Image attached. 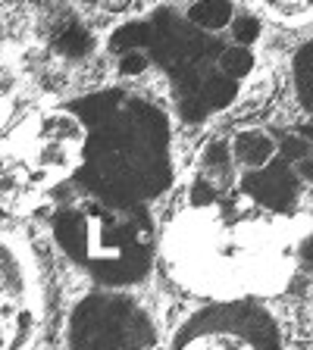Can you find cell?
I'll return each instance as SVG.
<instances>
[{
  "label": "cell",
  "mask_w": 313,
  "mask_h": 350,
  "mask_svg": "<svg viewBox=\"0 0 313 350\" xmlns=\"http://www.w3.org/2000/svg\"><path fill=\"white\" fill-rule=\"evenodd\" d=\"M85 129L79 182L91 197L145 204L173 182V131L166 113L119 88L97 91L66 109Z\"/></svg>",
  "instance_id": "obj_2"
},
{
  "label": "cell",
  "mask_w": 313,
  "mask_h": 350,
  "mask_svg": "<svg viewBox=\"0 0 313 350\" xmlns=\"http://www.w3.org/2000/svg\"><path fill=\"white\" fill-rule=\"evenodd\" d=\"M201 163H204L207 172H229V166H232V147L226 141H213L204 150Z\"/></svg>",
  "instance_id": "obj_16"
},
{
  "label": "cell",
  "mask_w": 313,
  "mask_h": 350,
  "mask_svg": "<svg viewBox=\"0 0 313 350\" xmlns=\"http://www.w3.org/2000/svg\"><path fill=\"white\" fill-rule=\"evenodd\" d=\"M175 278L201 294L251 300L273 291L292 272V244L276 216L248 197L219 194L207 206H188L166 238Z\"/></svg>",
  "instance_id": "obj_1"
},
{
  "label": "cell",
  "mask_w": 313,
  "mask_h": 350,
  "mask_svg": "<svg viewBox=\"0 0 313 350\" xmlns=\"http://www.w3.org/2000/svg\"><path fill=\"white\" fill-rule=\"evenodd\" d=\"M53 238L63 254L107 288H129L153 269V222L145 204L91 197L53 216Z\"/></svg>",
  "instance_id": "obj_3"
},
{
  "label": "cell",
  "mask_w": 313,
  "mask_h": 350,
  "mask_svg": "<svg viewBox=\"0 0 313 350\" xmlns=\"http://www.w3.org/2000/svg\"><path fill=\"white\" fill-rule=\"evenodd\" d=\"M254 66H257L254 53H251L248 47H232V44L223 47V53H219V59H216V69L232 81L248 79V75L254 72Z\"/></svg>",
  "instance_id": "obj_13"
},
{
  "label": "cell",
  "mask_w": 313,
  "mask_h": 350,
  "mask_svg": "<svg viewBox=\"0 0 313 350\" xmlns=\"http://www.w3.org/2000/svg\"><path fill=\"white\" fill-rule=\"evenodd\" d=\"M173 350H279V328L257 300H219L185 322Z\"/></svg>",
  "instance_id": "obj_5"
},
{
  "label": "cell",
  "mask_w": 313,
  "mask_h": 350,
  "mask_svg": "<svg viewBox=\"0 0 313 350\" xmlns=\"http://www.w3.org/2000/svg\"><path fill=\"white\" fill-rule=\"evenodd\" d=\"M69 350H157V332L135 300L91 294L69 316Z\"/></svg>",
  "instance_id": "obj_6"
},
{
  "label": "cell",
  "mask_w": 313,
  "mask_h": 350,
  "mask_svg": "<svg viewBox=\"0 0 313 350\" xmlns=\"http://www.w3.org/2000/svg\"><path fill=\"white\" fill-rule=\"evenodd\" d=\"M229 29H232L235 47H251V44H257V38H260L263 22L257 19V16H235Z\"/></svg>",
  "instance_id": "obj_15"
},
{
  "label": "cell",
  "mask_w": 313,
  "mask_h": 350,
  "mask_svg": "<svg viewBox=\"0 0 313 350\" xmlns=\"http://www.w3.org/2000/svg\"><path fill=\"white\" fill-rule=\"evenodd\" d=\"M298 135H301V138L307 141V144L313 147V125H304V129H298Z\"/></svg>",
  "instance_id": "obj_21"
},
{
  "label": "cell",
  "mask_w": 313,
  "mask_h": 350,
  "mask_svg": "<svg viewBox=\"0 0 313 350\" xmlns=\"http://www.w3.org/2000/svg\"><path fill=\"white\" fill-rule=\"evenodd\" d=\"M279 150H282V160L288 163V166H292V163L307 160V157H310V150H313V147L307 144L304 138H301L298 131H295V135H285V138H282V144H279Z\"/></svg>",
  "instance_id": "obj_17"
},
{
  "label": "cell",
  "mask_w": 313,
  "mask_h": 350,
  "mask_svg": "<svg viewBox=\"0 0 313 350\" xmlns=\"http://www.w3.org/2000/svg\"><path fill=\"white\" fill-rule=\"evenodd\" d=\"M185 19H188L197 31L207 35V31L229 29L235 19V10L226 0H197V3H191V7L185 10Z\"/></svg>",
  "instance_id": "obj_9"
},
{
  "label": "cell",
  "mask_w": 313,
  "mask_h": 350,
  "mask_svg": "<svg viewBox=\"0 0 313 350\" xmlns=\"http://www.w3.org/2000/svg\"><path fill=\"white\" fill-rule=\"evenodd\" d=\"M147 66H151V53H145V51H132V53H125V57H119V75L132 79V75L147 72Z\"/></svg>",
  "instance_id": "obj_18"
},
{
  "label": "cell",
  "mask_w": 313,
  "mask_h": 350,
  "mask_svg": "<svg viewBox=\"0 0 313 350\" xmlns=\"http://www.w3.org/2000/svg\"><path fill=\"white\" fill-rule=\"evenodd\" d=\"M3 213H7V210H3V206H0V219H3Z\"/></svg>",
  "instance_id": "obj_22"
},
{
  "label": "cell",
  "mask_w": 313,
  "mask_h": 350,
  "mask_svg": "<svg viewBox=\"0 0 313 350\" xmlns=\"http://www.w3.org/2000/svg\"><path fill=\"white\" fill-rule=\"evenodd\" d=\"M295 175H298L301 182H313V157H307V160H301V163H295Z\"/></svg>",
  "instance_id": "obj_20"
},
{
  "label": "cell",
  "mask_w": 313,
  "mask_h": 350,
  "mask_svg": "<svg viewBox=\"0 0 313 350\" xmlns=\"http://www.w3.org/2000/svg\"><path fill=\"white\" fill-rule=\"evenodd\" d=\"M232 160L238 163V166H245L248 172H254V169H263L270 166L273 160H276V141L266 135V131L260 129H245L235 135L232 144Z\"/></svg>",
  "instance_id": "obj_8"
},
{
  "label": "cell",
  "mask_w": 313,
  "mask_h": 350,
  "mask_svg": "<svg viewBox=\"0 0 313 350\" xmlns=\"http://www.w3.org/2000/svg\"><path fill=\"white\" fill-rule=\"evenodd\" d=\"M110 53H116V57H125L132 51H147L151 47V22L147 19H132L125 25H119L107 41Z\"/></svg>",
  "instance_id": "obj_10"
},
{
  "label": "cell",
  "mask_w": 313,
  "mask_h": 350,
  "mask_svg": "<svg viewBox=\"0 0 313 350\" xmlns=\"http://www.w3.org/2000/svg\"><path fill=\"white\" fill-rule=\"evenodd\" d=\"M53 51L66 59H82L95 51V35L82 22H69L53 35Z\"/></svg>",
  "instance_id": "obj_11"
},
{
  "label": "cell",
  "mask_w": 313,
  "mask_h": 350,
  "mask_svg": "<svg viewBox=\"0 0 313 350\" xmlns=\"http://www.w3.org/2000/svg\"><path fill=\"white\" fill-rule=\"evenodd\" d=\"M295 85H298V97L304 109L313 113V41H307L295 57Z\"/></svg>",
  "instance_id": "obj_14"
},
{
  "label": "cell",
  "mask_w": 313,
  "mask_h": 350,
  "mask_svg": "<svg viewBox=\"0 0 313 350\" xmlns=\"http://www.w3.org/2000/svg\"><path fill=\"white\" fill-rule=\"evenodd\" d=\"M151 22V63H157L163 72L169 75L175 91V107L188 122H201L210 116L201 103V91L204 81L210 79L216 69V59L223 53L219 44H213L204 31H197L185 16L175 10H160Z\"/></svg>",
  "instance_id": "obj_4"
},
{
  "label": "cell",
  "mask_w": 313,
  "mask_h": 350,
  "mask_svg": "<svg viewBox=\"0 0 313 350\" xmlns=\"http://www.w3.org/2000/svg\"><path fill=\"white\" fill-rule=\"evenodd\" d=\"M238 191L248 200H254L260 210L273 213V216H285L295 210L301 191V178L285 160H273L270 166L254 169L238 182Z\"/></svg>",
  "instance_id": "obj_7"
},
{
  "label": "cell",
  "mask_w": 313,
  "mask_h": 350,
  "mask_svg": "<svg viewBox=\"0 0 313 350\" xmlns=\"http://www.w3.org/2000/svg\"><path fill=\"white\" fill-rule=\"evenodd\" d=\"M270 13H276V16H282V19H292V16H307V13H313V3H270Z\"/></svg>",
  "instance_id": "obj_19"
},
{
  "label": "cell",
  "mask_w": 313,
  "mask_h": 350,
  "mask_svg": "<svg viewBox=\"0 0 313 350\" xmlns=\"http://www.w3.org/2000/svg\"><path fill=\"white\" fill-rule=\"evenodd\" d=\"M238 97V81L226 79L223 72H213L204 81V91H201V103H204L207 113H216V109H226L229 103H235Z\"/></svg>",
  "instance_id": "obj_12"
}]
</instances>
